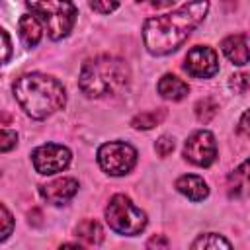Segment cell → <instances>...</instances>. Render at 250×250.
Wrapping results in <instances>:
<instances>
[{
	"instance_id": "obj_22",
	"label": "cell",
	"mask_w": 250,
	"mask_h": 250,
	"mask_svg": "<svg viewBox=\"0 0 250 250\" xmlns=\"http://www.w3.org/2000/svg\"><path fill=\"white\" fill-rule=\"evenodd\" d=\"M88 2L90 8L98 14H111L119 6V0H88Z\"/></svg>"
},
{
	"instance_id": "obj_11",
	"label": "cell",
	"mask_w": 250,
	"mask_h": 250,
	"mask_svg": "<svg viewBox=\"0 0 250 250\" xmlns=\"http://www.w3.org/2000/svg\"><path fill=\"white\" fill-rule=\"evenodd\" d=\"M221 49L225 53V57L236 64V66H242L250 61V49H248V43H246V37L244 35H229L221 41Z\"/></svg>"
},
{
	"instance_id": "obj_19",
	"label": "cell",
	"mask_w": 250,
	"mask_h": 250,
	"mask_svg": "<svg viewBox=\"0 0 250 250\" xmlns=\"http://www.w3.org/2000/svg\"><path fill=\"white\" fill-rule=\"evenodd\" d=\"M230 246L232 244L227 238H223V236H219L215 232L201 234L197 240L191 242V248H230Z\"/></svg>"
},
{
	"instance_id": "obj_28",
	"label": "cell",
	"mask_w": 250,
	"mask_h": 250,
	"mask_svg": "<svg viewBox=\"0 0 250 250\" xmlns=\"http://www.w3.org/2000/svg\"><path fill=\"white\" fill-rule=\"evenodd\" d=\"M137 2H150L156 8H162V6H170L174 0H137Z\"/></svg>"
},
{
	"instance_id": "obj_27",
	"label": "cell",
	"mask_w": 250,
	"mask_h": 250,
	"mask_svg": "<svg viewBox=\"0 0 250 250\" xmlns=\"http://www.w3.org/2000/svg\"><path fill=\"white\" fill-rule=\"evenodd\" d=\"M2 41H4V57H2V61L8 62V59H10V51H12L10 47H12V45H10V37H8V31H6V29H2Z\"/></svg>"
},
{
	"instance_id": "obj_13",
	"label": "cell",
	"mask_w": 250,
	"mask_h": 250,
	"mask_svg": "<svg viewBox=\"0 0 250 250\" xmlns=\"http://www.w3.org/2000/svg\"><path fill=\"white\" fill-rule=\"evenodd\" d=\"M18 31H20V39L21 43L31 49L35 47L39 41H41V35H43V29H41V20L37 16H29V14H23L18 21Z\"/></svg>"
},
{
	"instance_id": "obj_15",
	"label": "cell",
	"mask_w": 250,
	"mask_h": 250,
	"mask_svg": "<svg viewBox=\"0 0 250 250\" xmlns=\"http://www.w3.org/2000/svg\"><path fill=\"white\" fill-rule=\"evenodd\" d=\"M74 232H76L78 238H82L90 246H96V244H100L104 240V229L94 219H84L82 223H78V227H76Z\"/></svg>"
},
{
	"instance_id": "obj_6",
	"label": "cell",
	"mask_w": 250,
	"mask_h": 250,
	"mask_svg": "<svg viewBox=\"0 0 250 250\" xmlns=\"http://www.w3.org/2000/svg\"><path fill=\"white\" fill-rule=\"evenodd\" d=\"M98 164L109 176H123L137 164V150L123 141L104 143L98 148Z\"/></svg>"
},
{
	"instance_id": "obj_16",
	"label": "cell",
	"mask_w": 250,
	"mask_h": 250,
	"mask_svg": "<svg viewBox=\"0 0 250 250\" xmlns=\"http://www.w3.org/2000/svg\"><path fill=\"white\" fill-rule=\"evenodd\" d=\"M250 182V158L244 160L238 168H234L229 176V195L236 197L240 195V191L246 188V184Z\"/></svg>"
},
{
	"instance_id": "obj_21",
	"label": "cell",
	"mask_w": 250,
	"mask_h": 250,
	"mask_svg": "<svg viewBox=\"0 0 250 250\" xmlns=\"http://www.w3.org/2000/svg\"><path fill=\"white\" fill-rule=\"evenodd\" d=\"M0 221H2V234H0V240L4 242L10 234H12V229H14V219H12V215H10V211H8V207L2 203L0 205Z\"/></svg>"
},
{
	"instance_id": "obj_14",
	"label": "cell",
	"mask_w": 250,
	"mask_h": 250,
	"mask_svg": "<svg viewBox=\"0 0 250 250\" xmlns=\"http://www.w3.org/2000/svg\"><path fill=\"white\" fill-rule=\"evenodd\" d=\"M156 90H158V94H160L162 98L172 100V102H178V100L186 98L188 92H189L188 84H186L182 78H178L176 74H164V76L158 80Z\"/></svg>"
},
{
	"instance_id": "obj_23",
	"label": "cell",
	"mask_w": 250,
	"mask_h": 250,
	"mask_svg": "<svg viewBox=\"0 0 250 250\" xmlns=\"http://www.w3.org/2000/svg\"><path fill=\"white\" fill-rule=\"evenodd\" d=\"M174 146H176V143H174V139L172 137H168V135H162L158 141H156V145H154V150H156V154L158 156H168L172 150H174Z\"/></svg>"
},
{
	"instance_id": "obj_12",
	"label": "cell",
	"mask_w": 250,
	"mask_h": 250,
	"mask_svg": "<svg viewBox=\"0 0 250 250\" xmlns=\"http://www.w3.org/2000/svg\"><path fill=\"white\" fill-rule=\"evenodd\" d=\"M176 189L180 193H184L188 199L191 201H203L209 195V188L205 184L203 178L195 176V174H184L176 180Z\"/></svg>"
},
{
	"instance_id": "obj_18",
	"label": "cell",
	"mask_w": 250,
	"mask_h": 250,
	"mask_svg": "<svg viewBox=\"0 0 250 250\" xmlns=\"http://www.w3.org/2000/svg\"><path fill=\"white\" fill-rule=\"evenodd\" d=\"M217 102L213 98H201L197 104H195V117L201 121V123H209L215 115H217Z\"/></svg>"
},
{
	"instance_id": "obj_25",
	"label": "cell",
	"mask_w": 250,
	"mask_h": 250,
	"mask_svg": "<svg viewBox=\"0 0 250 250\" xmlns=\"http://www.w3.org/2000/svg\"><path fill=\"white\" fill-rule=\"evenodd\" d=\"M238 131L250 139V109H246V111L242 113V117H240V121H238Z\"/></svg>"
},
{
	"instance_id": "obj_2",
	"label": "cell",
	"mask_w": 250,
	"mask_h": 250,
	"mask_svg": "<svg viewBox=\"0 0 250 250\" xmlns=\"http://www.w3.org/2000/svg\"><path fill=\"white\" fill-rule=\"evenodd\" d=\"M14 96L21 109L33 119H45L66 104L62 84L47 74L31 72L23 74L14 82Z\"/></svg>"
},
{
	"instance_id": "obj_24",
	"label": "cell",
	"mask_w": 250,
	"mask_h": 250,
	"mask_svg": "<svg viewBox=\"0 0 250 250\" xmlns=\"http://www.w3.org/2000/svg\"><path fill=\"white\" fill-rule=\"evenodd\" d=\"M18 143V133L16 131H10V129H2V145H0V150L2 152H8L12 146H16Z\"/></svg>"
},
{
	"instance_id": "obj_26",
	"label": "cell",
	"mask_w": 250,
	"mask_h": 250,
	"mask_svg": "<svg viewBox=\"0 0 250 250\" xmlns=\"http://www.w3.org/2000/svg\"><path fill=\"white\" fill-rule=\"evenodd\" d=\"M148 248H168V238L164 234H156L146 242Z\"/></svg>"
},
{
	"instance_id": "obj_7",
	"label": "cell",
	"mask_w": 250,
	"mask_h": 250,
	"mask_svg": "<svg viewBox=\"0 0 250 250\" xmlns=\"http://www.w3.org/2000/svg\"><path fill=\"white\" fill-rule=\"evenodd\" d=\"M70 158H72L70 150L66 146H62V145H57V143L41 145L31 152L33 168H35V172H39L43 176H51V174L62 172L70 164Z\"/></svg>"
},
{
	"instance_id": "obj_17",
	"label": "cell",
	"mask_w": 250,
	"mask_h": 250,
	"mask_svg": "<svg viewBox=\"0 0 250 250\" xmlns=\"http://www.w3.org/2000/svg\"><path fill=\"white\" fill-rule=\"evenodd\" d=\"M166 115H168V111H166L164 107L150 109V111H141V113H137V115L131 119V125H133L135 129L146 131V129H152V127H156L158 123H162Z\"/></svg>"
},
{
	"instance_id": "obj_10",
	"label": "cell",
	"mask_w": 250,
	"mask_h": 250,
	"mask_svg": "<svg viewBox=\"0 0 250 250\" xmlns=\"http://www.w3.org/2000/svg\"><path fill=\"white\" fill-rule=\"evenodd\" d=\"M78 191V182L74 178H59L49 184L39 186V193L47 203L53 205H64L68 203Z\"/></svg>"
},
{
	"instance_id": "obj_5",
	"label": "cell",
	"mask_w": 250,
	"mask_h": 250,
	"mask_svg": "<svg viewBox=\"0 0 250 250\" xmlns=\"http://www.w3.org/2000/svg\"><path fill=\"white\" fill-rule=\"evenodd\" d=\"M105 221L111 230L125 234V236H135L146 227L145 211H141L123 193H117L109 199V203L105 207Z\"/></svg>"
},
{
	"instance_id": "obj_8",
	"label": "cell",
	"mask_w": 250,
	"mask_h": 250,
	"mask_svg": "<svg viewBox=\"0 0 250 250\" xmlns=\"http://www.w3.org/2000/svg\"><path fill=\"white\" fill-rule=\"evenodd\" d=\"M184 158L195 166H211L217 158V143L211 131H195L184 145Z\"/></svg>"
},
{
	"instance_id": "obj_3",
	"label": "cell",
	"mask_w": 250,
	"mask_h": 250,
	"mask_svg": "<svg viewBox=\"0 0 250 250\" xmlns=\"http://www.w3.org/2000/svg\"><path fill=\"white\" fill-rule=\"evenodd\" d=\"M129 82V66L113 55H100L88 59L80 66L78 86L88 98L113 96Z\"/></svg>"
},
{
	"instance_id": "obj_20",
	"label": "cell",
	"mask_w": 250,
	"mask_h": 250,
	"mask_svg": "<svg viewBox=\"0 0 250 250\" xmlns=\"http://www.w3.org/2000/svg\"><path fill=\"white\" fill-rule=\"evenodd\" d=\"M229 88L234 94H244L250 90V72H238L229 78Z\"/></svg>"
},
{
	"instance_id": "obj_4",
	"label": "cell",
	"mask_w": 250,
	"mask_h": 250,
	"mask_svg": "<svg viewBox=\"0 0 250 250\" xmlns=\"http://www.w3.org/2000/svg\"><path fill=\"white\" fill-rule=\"evenodd\" d=\"M25 4L45 23L49 37L55 41L66 37L76 23L78 10L70 0H25Z\"/></svg>"
},
{
	"instance_id": "obj_1",
	"label": "cell",
	"mask_w": 250,
	"mask_h": 250,
	"mask_svg": "<svg viewBox=\"0 0 250 250\" xmlns=\"http://www.w3.org/2000/svg\"><path fill=\"white\" fill-rule=\"evenodd\" d=\"M207 10L209 0H191L170 14L148 18L143 25V41L146 51L156 57L178 51L191 31L203 21Z\"/></svg>"
},
{
	"instance_id": "obj_9",
	"label": "cell",
	"mask_w": 250,
	"mask_h": 250,
	"mask_svg": "<svg viewBox=\"0 0 250 250\" xmlns=\"http://www.w3.org/2000/svg\"><path fill=\"white\" fill-rule=\"evenodd\" d=\"M184 68L193 78H211L219 72V57L207 45H195L184 59Z\"/></svg>"
}]
</instances>
